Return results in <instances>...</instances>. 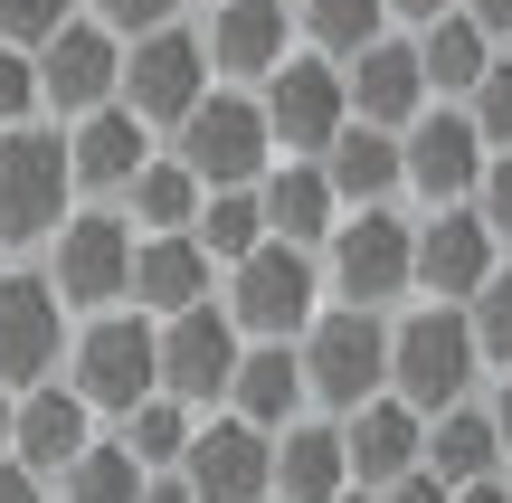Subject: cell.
Here are the masks:
<instances>
[{
  "label": "cell",
  "mask_w": 512,
  "mask_h": 503,
  "mask_svg": "<svg viewBox=\"0 0 512 503\" xmlns=\"http://www.w3.org/2000/svg\"><path fill=\"white\" fill-rule=\"evenodd\" d=\"M67 390L86 399L105 428H124L143 399H162V323L143 304H105L67 333Z\"/></svg>",
  "instance_id": "cell-1"
},
{
  "label": "cell",
  "mask_w": 512,
  "mask_h": 503,
  "mask_svg": "<svg viewBox=\"0 0 512 503\" xmlns=\"http://www.w3.org/2000/svg\"><path fill=\"white\" fill-rule=\"evenodd\" d=\"M475 380H484V352H475L465 304H427V295H418V304L389 314V390H399L418 418L475 399Z\"/></svg>",
  "instance_id": "cell-2"
},
{
  "label": "cell",
  "mask_w": 512,
  "mask_h": 503,
  "mask_svg": "<svg viewBox=\"0 0 512 503\" xmlns=\"http://www.w3.org/2000/svg\"><path fill=\"white\" fill-rule=\"evenodd\" d=\"M323 285L332 304H370V314H399L408 295H418V219H399V209H342L323 238Z\"/></svg>",
  "instance_id": "cell-3"
},
{
  "label": "cell",
  "mask_w": 512,
  "mask_h": 503,
  "mask_svg": "<svg viewBox=\"0 0 512 503\" xmlns=\"http://www.w3.org/2000/svg\"><path fill=\"white\" fill-rule=\"evenodd\" d=\"M219 304L238 314L247 342H304V323L323 314V257L294 238H256L219 276Z\"/></svg>",
  "instance_id": "cell-4"
},
{
  "label": "cell",
  "mask_w": 512,
  "mask_h": 503,
  "mask_svg": "<svg viewBox=\"0 0 512 503\" xmlns=\"http://www.w3.org/2000/svg\"><path fill=\"white\" fill-rule=\"evenodd\" d=\"M76 209V171H67V124H10L0 133V247H48Z\"/></svg>",
  "instance_id": "cell-5"
},
{
  "label": "cell",
  "mask_w": 512,
  "mask_h": 503,
  "mask_svg": "<svg viewBox=\"0 0 512 503\" xmlns=\"http://www.w3.org/2000/svg\"><path fill=\"white\" fill-rule=\"evenodd\" d=\"M294 352H304V390L323 418H351L361 399L389 390V314H370V304H323Z\"/></svg>",
  "instance_id": "cell-6"
},
{
  "label": "cell",
  "mask_w": 512,
  "mask_h": 503,
  "mask_svg": "<svg viewBox=\"0 0 512 503\" xmlns=\"http://www.w3.org/2000/svg\"><path fill=\"white\" fill-rule=\"evenodd\" d=\"M171 152L200 171V190H256L266 162H275V133H266L256 86H209L200 105L171 124Z\"/></svg>",
  "instance_id": "cell-7"
},
{
  "label": "cell",
  "mask_w": 512,
  "mask_h": 503,
  "mask_svg": "<svg viewBox=\"0 0 512 503\" xmlns=\"http://www.w3.org/2000/svg\"><path fill=\"white\" fill-rule=\"evenodd\" d=\"M133 238L143 228L124 209H67V228L48 238V285L67 295V314H105V304H133Z\"/></svg>",
  "instance_id": "cell-8"
},
{
  "label": "cell",
  "mask_w": 512,
  "mask_h": 503,
  "mask_svg": "<svg viewBox=\"0 0 512 503\" xmlns=\"http://www.w3.org/2000/svg\"><path fill=\"white\" fill-rule=\"evenodd\" d=\"M219 86V67H209V38L200 29H152V38H124V105L143 114L152 133H171L200 95Z\"/></svg>",
  "instance_id": "cell-9"
},
{
  "label": "cell",
  "mask_w": 512,
  "mask_h": 503,
  "mask_svg": "<svg viewBox=\"0 0 512 503\" xmlns=\"http://www.w3.org/2000/svg\"><path fill=\"white\" fill-rule=\"evenodd\" d=\"M256 105H266L275 152H332V133L351 124V76H342V57L294 48L285 67H275L266 86H256Z\"/></svg>",
  "instance_id": "cell-10"
},
{
  "label": "cell",
  "mask_w": 512,
  "mask_h": 503,
  "mask_svg": "<svg viewBox=\"0 0 512 503\" xmlns=\"http://www.w3.org/2000/svg\"><path fill=\"white\" fill-rule=\"evenodd\" d=\"M238 361H247V333H238V314L219 295L190 304V314H162V390L181 409H228Z\"/></svg>",
  "instance_id": "cell-11"
},
{
  "label": "cell",
  "mask_w": 512,
  "mask_h": 503,
  "mask_svg": "<svg viewBox=\"0 0 512 503\" xmlns=\"http://www.w3.org/2000/svg\"><path fill=\"white\" fill-rule=\"evenodd\" d=\"M67 295L48 285V266H0V380L10 390H38V380L67 371Z\"/></svg>",
  "instance_id": "cell-12"
},
{
  "label": "cell",
  "mask_w": 512,
  "mask_h": 503,
  "mask_svg": "<svg viewBox=\"0 0 512 503\" xmlns=\"http://www.w3.org/2000/svg\"><path fill=\"white\" fill-rule=\"evenodd\" d=\"M38 95H48V114H57V124H76V114L114 105V95H124V38H114L105 19H86V10H76L67 29L38 48Z\"/></svg>",
  "instance_id": "cell-13"
},
{
  "label": "cell",
  "mask_w": 512,
  "mask_h": 503,
  "mask_svg": "<svg viewBox=\"0 0 512 503\" xmlns=\"http://www.w3.org/2000/svg\"><path fill=\"white\" fill-rule=\"evenodd\" d=\"M181 475H190V494H200V503H275V437L247 428L238 409H219V418L190 428Z\"/></svg>",
  "instance_id": "cell-14"
},
{
  "label": "cell",
  "mask_w": 512,
  "mask_h": 503,
  "mask_svg": "<svg viewBox=\"0 0 512 503\" xmlns=\"http://www.w3.org/2000/svg\"><path fill=\"white\" fill-rule=\"evenodd\" d=\"M162 152V133L143 124V114L114 95V105H95V114H76L67 124V171H76V200H124L133 190V171Z\"/></svg>",
  "instance_id": "cell-15"
},
{
  "label": "cell",
  "mask_w": 512,
  "mask_h": 503,
  "mask_svg": "<svg viewBox=\"0 0 512 503\" xmlns=\"http://www.w3.org/2000/svg\"><path fill=\"white\" fill-rule=\"evenodd\" d=\"M209 67L219 86H266L304 38H294V0H209Z\"/></svg>",
  "instance_id": "cell-16"
},
{
  "label": "cell",
  "mask_w": 512,
  "mask_h": 503,
  "mask_svg": "<svg viewBox=\"0 0 512 503\" xmlns=\"http://www.w3.org/2000/svg\"><path fill=\"white\" fill-rule=\"evenodd\" d=\"M494 266H503V238L484 228L475 200L427 209V219H418V295H427V304H465Z\"/></svg>",
  "instance_id": "cell-17"
},
{
  "label": "cell",
  "mask_w": 512,
  "mask_h": 503,
  "mask_svg": "<svg viewBox=\"0 0 512 503\" xmlns=\"http://www.w3.org/2000/svg\"><path fill=\"white\" fill-rule=\"evenodd\" d=\"M399 143H408V190H418L427 209L475 200V181H484V133H475V114H465V105H427Z\"/></svg>",
  "instance_id": "cell-18"
},
{
  "label": "cell",
  "mask_w": 512,
  "mask_h": 503,
  "mask_svg": "<svg viewBox=\"0 0 512 503\" xmlns=\"http://www.w3.org/2000/svg\"><path fill=\"white\" fill-rule=\"evenodd\" d=\"M95 437H105V418H95L86 399L67 390V371H57V380H38V390H19V418H10V456H19L29 475H48V485H57V475H67L76 456L95 447Z\"/></svg>",
  "instance_id": "cell-19"
},
{
  "label": "cell",
  "mask_w": 512,
  "mask_h": 503,
  "mask_svg": "<svg viewBox=\"0 0 512 503\" xmlns=\"http://www.w3.org/2000/svg\"><path fill=\"white\" fill-rule=\"evenodd\" d=\"M342 76H351V114L361 124H380V133H408L437 95H427V67H418V38L408 29H389V38H370L361 57H342Z\"/></svg>",
  "instance_id": "cell-20"
},
{
  "label": "cell",
  "mask_w": 512,
  "mask_h": 503,
  "mask_svg": "<svg viewBox=\"0 0 512 503\" xmlns=\"http://www.w3.org/2000/svg\"><path fill=\"white\" fill-rule=\"evenodd\" d=\"M219 295V257H209L190 228H152V238H133V304H143L152 323L162 314H190V304Z\"/></svg>",
  "instance_id": "cell-21"
},
{
  "label": "cell",
  "mask_w": 512,
  "mask_h": 503,
  "mask_svg": "<svg viewBox=\"0 0 512 503\" xmlns=\"http://www.w3.org/2000/svg\"><path fill=\"white\" fill-rule=\"evenodd\" d=\"M342 447H351V485H399L408 466H427V418L408 409L399 390H380V399H361V409L342 418Z\"/></svg>",
  "instance_id": "cell-22"
},
{
  "label": "cell",
  "mask_w": 512,
  "mask_h": 503,
  "mask_svg": "<svg viewBox=\"0 0 512 503\" xmlns=\"http://www.w3.org/2000/svg\"><path fill=\"white\" fill-rule=\"evenodd\" d=\"M256 200H266V238H294L323 257L332 219H342V200H332V171L313 162V152H275L266 181H256Z\"/></svg>",
  "instance_id": "cell-23"
},
{
  "label": "cell",
  "mask_w": 512,
  "mask_h": 503,
  "mask_svg": "<svg viewBox=\"0 0 512 503\" xmlns=\"http://www.w3.org/2000/svg\"><path fill=\"white\" fill-rule=\"evenodd\" d=\"M313 162L332 171V200L342 209H380V200L408 190V143L380 133V124H361V114H351V124L332 133V152H313Z\"/></svg>",
  "instance_id": "cell-24"
},
{
  "label": "cell",
  "mask_w": 512,
  "mask_h": 503,
  "mask_svg": "<svg viewBox=\"0 0 512 503\" xmlns=\"http://www.w3.org/2000/svg\"><path fill=\"white\" fill-rule=\"evenodd\" d=\"M228 409L247 418V428L285 437L294 418H313V390H304V352L294 342H247L238 380H228Z\"/></svg>",
  "instance_id": "cell-25"
},
{
  "label": "cell",
  "mask_w": 512,
  "mask_h": 503,
  "mask_svg": "<svg viewBox=\"0 0 512 503\" xmlns=\"http://www.w3.org/2000/svg\"><path fill=\"white\" fill-rule=\"evenodd\" d=\"M351 485V447H342V418H294L275 437V503H332Z\"/></svg>",
  "instance_id": "cell-26"
},
{
  "label": "cell",
  "mask_w": 512,
  "mask_h": 503,
  "mask_svg": "<svg viewBox=\"0 0 512 503\" xmlns=\"http://www.w3.org/2000/svg\"><path fill=\"white\" fill-rule=\"evenodd\" d=\"M418 38V67H427V95H437V105H465V95L484 86V67H494V38L475 29V19L465 10H446V19H427V29H408Z\"/></svg>",
  "instance_id": "cell-27"
},
{
  "label": "cell",
  "mask_w": 512,
  "mask_h": 503,
  "mask_svg": "<svg viewBox=\"0 0 512 503\" xmlns=\"http://www.w3.org/2000/svg\"><path fill=\"white\" fill-rule=\"evenodd\" d=\"M427 466L446 475V485H475V475H503V428L484 399H456V409L427 418Z\"/></svg>",
  "instance_id": "cell-28"
},
{
  "label": "cell",
  "mask_w": 512,
  "mask_h": 503,
  "mask_svg": "<svg viewBox=\"0 0 512 503\" xmlns=\"http://www.w3.org/2000/svg\"><path fill=\"white\" fill-rule=\"evenodd\" d=\"M200 200H209V190H200V171H190L181 152L162 143V152H152L143 171H133V190H124L114 209H124V219H133V228L152 238V228H190V219H200Z\"/></svg>",
  "instance_id": "cell-29"
},
{
  "label": "cell",
  "mask_w": 512,
  "mask_h": 503,
  "mask_svg": "<svg viewBox=\"0 0 512 503\" xmlns=\"http://www.w3.org/2000/svg\"><path fill=\"white\" fill-rule=\"evenodd\" d=\"M389 0H294V38L313 57H361L370 38H389Z\"/></svg>",
  "instance_id": "cell-30"
},
{
  "label": "cell",
  "mask_w": 512,
  "mask_h": 503,
  "mask_svg": "<svg viewBox=\"0 0 512 503\" xmlns=\"http://www.w3.org/2000/svg\"><path fill=\"white\" fill-rule=\"evenodd\" d=\"M143 475H152V466L124 447V437H95V447L76 456L48 494H57V503H143Z\"/></svg>",
  "instance_id": "cell-31"
},
{
  "label": "cell",
  "mask_w": 512,
  "mask_h": 503,
  "mask_svg": "<svg viewBox=\"0 0 512 503\" xmlns=\"http://www.w3.org/2000/svg\"><path fill=\"white\" fill-rule=\"evenodd\" d=\"M190 238H200L209 257H219V276H228V266H238L256 238H266V200H256V190H209L200 219H190Z\"/></svg>",
  "instance_id": "cell-32"
},
{
  "label": "cell",
  "mask_w": 512,
  "mask_h": 503,
  "mask_svg": "<svg viewBox=\"0 0 512 503\" xmlns=\"http://www.w3.org/2000/svg\"><path fill=\"white\" fill-rule=\"evenodd\" d=\"M190 428H200V409H181V399L162 390V399H143V409L124 418V447L162 475V466H181V456H190Z\"/></svg>",
  "instance_id": "cell-33"
},
{
  "label": "cell",
  "mask_w": 512,
  "mask_h": 503,
  "mask_svg": "<svg viewBox=\"0 0 512 503\" xmlns=\"http://www.w3.org/2000/svg\"><path fill=\"white\" fill-rule=\"evenodd\" d=\"M465 323H475L484 371H512V266H494V276L465 295Z\"/></svg>",
  "instance_id": "cell-34"
},
{
  "label": "cell",
  "mask_w": 512,
  "mask_h": 503,
  "mask_svg": "<svg viewBox=\"0 0 512 503\" xmlns=\"http://www.w3.org/2000/svg\"><path fill=\"white\" fill-rule=\"evenodd\" d=\"M76 10H86V0H0V48H29L38 57Z\"/></svg>",
  "instance_id": "cell-35"
},
{
  "label": "cell",
  "mask_w": 512,
  "mask_h": 503,
  "mask_svg": "<svg viewBox=\"0 0 512 503\" xmlns=\"http://www.w3.org/2000/svg\"><path fill=\"white\" fill-rule=\"evenodd\" d=\"M465 114H475L484 152H512V57H494V67H484V86L465 95Z\"/></svg>",
  "instance_id": "cell-36"
},
{
  "label": "cell",
  "mask_w": 512,
  "mask_h": 503,
  "mask_svg": "<svg viewBox=\"0 0 512 503\" xmlns=\"http://www.w3.org/2000/svg\"><path fill=\"white\" fill-rule=\"evenodd\" d=\"M38 114H48V95H38V57L29 48H0V133L38 124Z\"/></svg>",
  "instance_id": "cell-37"
},
{
  "label": "cell",
  "mask_w": 512,
  "mask_h": 503,
  "mask_svg": "<svg viewBox=\"0 0 512 503\" xmlns=\"http://www.w3.org/2000/svg\"><path fill=\"white\" fill-rule=\"evenodd\" d=\"M86 19H105L114 38H152V29L181 19V0H86Z\"/></svg>",
  "instance_id": "cell-38"
},
{
  "label": "cell",
  "mask_w": 512,
  "mask_h": 503,
  "mask_svg": "<svg viewBox=\"0 0 512 503\" xmlns=\"http://www.w3.org/2000/svg\"><path fill=\"white\" fill-rule=\"evenodd\" d=\"M475 209H484V228L512 247V152H484V181H475Z\"/></svg>",
  "instance_id": "cell-39"
},
{
  "label": "cell",
  "mask_w": 512,
  "mask_h": 503,
  "mask_svg": "<svg viewBox=\"0 0 512 503\" xmlns=\"http://www.w3.org/2000/svg\"><path fill=\"white\" fill-rule=\"evenodd\" d=\"M380 503H456V485H446L437 466H408L399 485H380Z\"/></svg>",
  "instance_id": "cell-40"
},
{
  "label": "cell",
  "mask_w": 512,
  "mask_h": 503,
  "mask_svg": "<svg viewBox=\"0 0 512 503\" xmlns=\"http://www.w3.org/2000/svg\"><path fill=\"white\" fill-rule=\"evenodd\" d=\"M0 503H48V475H29L19 456H0Z\"/></svg>",
  "instance_id": "cell-41"
},
{
  "label": "cell",
  "mask_w": 512,
  "mask_h": 503,
  "mask_svg": "<svg viewBox=\"0 0 512 503\" xmlns=\"http://www.w3.org/2000/svg\"><path fill=\"white\" fill-rule=\"evenodd\" d=\"M465 19H475L494 48H512V0H465Z\"/></svg>",
  "instance_id": "cell-42"
},
{
  "label": "cell",
  "mask_w": 512,
  "mask_h": 503,
  "mask_svg": "<svg viewBox=\"0 0 512 503\" xmlns=\"http://www.w3.org/2000/svg\"><path fill=\"white\" fill-rule=\"evenodd\" d=\"M143 503H200V494H190L181 466H162V475H143Z\"/></svg>",
  "instance_id": "cell-43"
},
{
  "label": "cell",
  "mask_w": 512,
  "mask_h": 503,
  "mask_svg": "<svg viewBox=\"0 0 512 503\" xmlns=\"http://www.w3.org/2000/svg\"><path fill=\"white\" fill-rule=\"evenodd\" d=\"M446 10H465V0H389V19H399V29H427V19H446Z\"/></svg>",
  "instance_id": "cell-44"
},
{
  "label": "cell",
  "mask_w": 512,
  "mask_h": 503,
  "mask_svg": "<svg viewBox=\"0 0 512 503\" xmlns=\"http://www.w3.org/2000/svg\"><path fill=\"white\" fill-rule=\"evenodd\" d=\"M456 503H512V475H475V485H456Z\"/></svg>",
  "instance_id": "cell-45"
},
{
  "label": "cell",
  "mask_w": 512,
  "mask_h": 503,
  "mask_svg": "<svg viewBox=\"0 0 512 503\" xmlns=\"http://www.w3.org/2000/svg\"><path fill=\"white\" fill-rule=\"evenodd\" d=\"M484 409H494V428H503V456H512V371H494V399H484Z\"/></svg>",
  "instance_id": "cell-46"
},
{
  "label": "cell",
  "mask_w": 512,
  "mask_h": 503,
  "mask_svg": "<svg viewBox=\"0 0 512 503\" xmlns=\"http://www.w3.org/2000/svg\"><path fill=\"white\" fill-rule=\"evenodd\" d=\"M10 418H19V390L0 380V456H10Z\"/></svg>",
  "instance_id": "cell-47"
},
{
  "label": "cell",
  "mask_w": 512,
  "mask_h": 503,
  "mask_svg": "<svg viewBox=\"0 0 512 503\" xmlns=\"http://www.w3.org/2000/svg\"><path fill=\"white\" fill-rule=\"evenodd\" d=\"M332 503H380V494H370V485H342V494H332Z\"/></svg>",
  "instance_id": "cell-48"
},
{
  "label": "cell",
  "mask_w": 512,
  "mask_h": 503,
  "mask_svg": "<svg viewBox=\"0 0 512 503\" xmlns=\"http://www.w3.org/2000/svg\"><path fill=\"white\" fill-rule=\"evenodd\" d=\"M48 503H57V494H48Z\"/></svg>",
  "instance_id": "cell-49"
}]
</instances>
